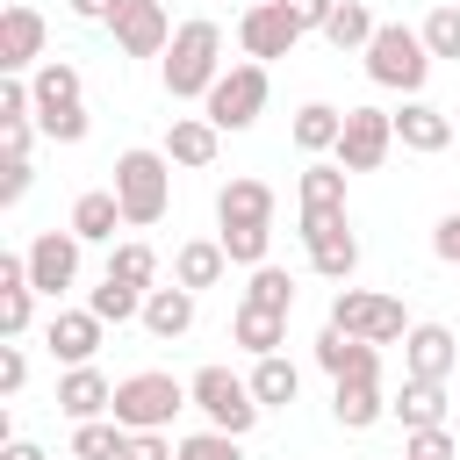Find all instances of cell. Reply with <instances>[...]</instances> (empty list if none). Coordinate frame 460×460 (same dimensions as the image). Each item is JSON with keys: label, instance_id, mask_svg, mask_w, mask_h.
<instances>
[{"label": "cell", "instance_id": "bcb514c9", "mask_svg": "<svg viewBox=\"0 0 460 460\" xmlns=\"http://www.w3.org/2000/svg\"><path fill=\"white\" fill-rule=\"evenodd\" d=\"M29 137H36V122H0V151L7 158H29Z\"/></svg>", "mask_w": 460, "mask_h": 460}, {"label": "cell", "instance_id": "c3c4849f", "mask_svg": "<svg viewBox=\"0 0 460 460\" xmlns=\"http://www.w3.org/2000/svg\"><path fill=\"white\" fill-rule=\"evenodd\" d=\"M0 460H50L43 446H29V438H14V446H0Z\"/></svg>", "mask_w": 460, "mask_h": 460}, {"label": "cell", "instance_id": "ac0fdd59", "mask_svg": "<svg viewBox=\"0 0 460 460\" xmlns=\"http://www.w3.org/2000/svg\"><path fill=\"white\" fill-rule=\"evenodd\" d=\"M316 367L331 374V381H381V345H359V338H345V331H316Z\"/></svg>", "mask_w": 460, "mask_h": 460}, {"label": "cell", "instance_id": "f35d334b", "mask_svg": "<svg viewBox=\"0 0 460 460\" xmlns=\"http://www.w3.org/2000/svg\"><path fill=\"white\" fill-rule=\"evenodd\" d=\"M29 316H36V288H0V338L7 345L29 331Z\"/></svg>", "mask_w": 460, "mask_h": 460}, {"label": "cell", "instance_id": "ba28073f", "mask_svg": "<svg viewBox=\"0 0 460 460\" xmlns=\"http://www.w3.org/2000/svg\"><path fill=\"white\" fill-rule=\"evenodd\" d=\"M302 244H309V266H316L323 280H352L359 237H352L345 208H302Z\"/></svg>", "mask_w": 460, "mask_h": 460}, {"label": "cell", "instance_id": "d4e9b609", "mask_svg": "<svg viewBox=\"0 0 460 460\" xmlns=\"http://www.w3.org/2000/svg\"><path fill=\"white\" fill-rule=\"evenodd\" d=\"M338 137H345V108H331V101H302V108H295V151L331 158Z\"/></svg>", "mask_w": 460, "mask_h": 460}, {"label": "cell", "instance_id": "4316f807", "mask_svg": "<svg viewBox=\"0 0 460 460\" xmlns=\"http://www.w3.org/2000/svg\"><path fill=\"white\" fill-rule=\"evenodd\" d=\"M230 338L252 352V359H273L280 345H288V316H273V309H252V302H237V316H230Z\"/></svg>", "mask_w": 460, "mask_h": 460}, {"label": "cell", "instance_id": "4fadbf2b", "mask_svg": "<svg viewBox=\"0 0 460 460\" xmlns=\"http://www.w3.org/2000/svg\"><path fill=\"white\" fill-rule=\"evenodd\" d=\"M72 280H79V237L72 230H36L29 237V288L58 302Z\"/></svg>", "mask_w": 460, "mask_h": 460}, {"label": "cell", "instance_id": "d6986e66", "mask_svg": "<svg viewBox=\"0 0 460 460\" xmlns=\"http://www.w3.org/2000/svg\"><path fill=\"white\" fill-rule=\"evenodd\" d=\"M58 410H65L72 424H93V417L115 410V381H108L101 367H65V374H58Z\"/></svg>", "mask_w": 460, "mask_h": 460}, {"label": "cell", "instance_id": "7dc6e473", "mask_svg": "<svg viewBox=\"0 0 460 460\" xmlns=\"http://www.w3.org/2000/svg\"><path fill=\"white\" fill-rule=\"evenodd\" d=\"M65 7H72L79 22H115V7H122V0H65Z\"/></svg>", "mask_w": 460, "mask_h": 460}, {"label": "cell", "instance_id": "6da1fadb", "mask_svg": "<svg viewBox=\"0 0 460 460\" xmlns=\"http://www.w3.org/2000/svg\"><path fill=\"white\" fill-rule=\"evenodd\" d=\"M165 93L172 101H208V86L230 72L223 65V29L208 22V14H194V22H180L172 29V50H165Z\"/></svg>", "mask_w": 460, "mask_h": 460}, {"label": "cell", "instance_id": "4dcf8cb0", "mask_svg": "<svg viewBox=\"0 0 460 460\" xmlns=\"http://www.w3.org/2000/svg\"><path fill=\"white\" fill-rule=\"evenodd\" d=\"M108 280H122V288H137V295H151V288H158V252H151L144 237H129V244H115V252H108Z\"/></svg>", "mask_w": 460, "mask_h": 460}, {"label": "cell", "instance_id": "9c48e42d", "mask_svg": "<svg viewBox=\"0 0 460 460\" xmlns=\"http://www.w3.org/2000/svg\"><path fill=\"white\" fill-rule=\"evenodd\" d=\"M395 151V115L388 108H345V137H338V165L345 172H374L381 158Z\"/></svg>", "mask_w": 460, "mask_h": 460}, {"label": "cell", "instance_id": "3957f363", "mask_svg": "<svg viewBox=\"0 0 460 460\" xmlns=\"http://www.w3.org/2000/svg\"><path fill=\"white\" fill-rule=\"evenodd\" d=\"M115 201H122V223L129 230H151L165 208H172V158L165 151H122L115 158Z\"/></svg>", "mask_w": 460, "mask_h": 460}, {"label": "cell", "instance_id": "d590c367", "mask_svg": "<svg viewBox=\"0 0 460 460\" xmlns=\"http://www.w3.org/2000/svg\"><path fill=\"white\" fill-rule=\"evenodd\" d=\"M86 309H93V316H101V323H129V316H144V295H137V288H122V280H108V273H101V288H93V295H86Z\"/></svg>", "mask_w": 460, "mask_h": 460}, {"label": "cell", "instance_id": "cb8c5ba5", "mask_svg": "<svg viewBox=\"0 0 460 460\" xmlns=\"http://www.w3.org/2000/svg\"><path fill=\"white\" fill-rule=\"evenodd\" d=\"M331 417H338L345 431H374V424L388 417L381 381H331Z\"/></svg>", "mask_w": 460, "mask_h": 460}, {"label": "cell", "instance_id": "836d02e7", "mask_svg": "<svg viewBox=\"0 0 460 460\" xmlns=\"http://www.w3.org/2000/svg\"><path fill=\"white\" fill-rule=\"evenodd\" d=\"M122 438H129V431H122L115 417H93V424H72V453H79V460H122Z\"/></svg>", "mask_w": 460, "mask_h": 460}, {"label": "cell", "instance_id": "2e32d148", "mask_svg": "<svg viewBox=\"0 0 460 460\" xmlns=\"http://www.w3.org/2000/svg\"><path fill=\"white\" fill-rule=\"evenodd\" d=\"M273 208H280V201H273V187H266V180H252V172H244V180H230V187L216 194V223H223V230H273Z\"/></svg>", "mask_w": 460, "mask_h": 460}, {"label": "cell", "instance_id": "44dd1931", "mask_svg": "<svg viewBox=\"0 0 460 460\" xmlns=\"http://www.w3.org/2000/svg\"><path fill=\"white\" fill-rule=\"evenodd\" d=\"M65 230H72L79 244H115V230H122V201H115V187H86V194L72 201Z\"/></svg>", "mask_w": 460, "mask_h": 460}, {"label": "cell", "instance_id": "f546056e", "mask_svg": "<svg viewBox=\"0 0 460 460\" xmlns=\"http://www.w3.org/2000/svg\"><path fill=\"white\" fill-rule=\"evenodd\" d=\"M295 194H302V208H345V165L338 158H309Z\"/></svg>", "mask_w": 460, "mask_h": 460}, {"label": "cell", "instance_id": "7c38bea8", "mask_svg": "<svg viewBox=\"0 0 460 460\" xmlns=\"http://www.w3.org/2000/svg\"><path fill=\"white\" fill-rule=\"evenodd\" d=\"M237 43H244L252 65H273V58H288V50L302 43V29H295V14H288L280 0H259V7L237 14Z\"/></svg>", "mask_w": 460, "mask_h": 460}, {"label": "cell", "instance_id": "7bdbcfd3", "mask_svg": "<svg viewBox=\"0 0 460 460\" xmlns=\"http://www.w3.org/2000/svg\"><path fill=\"white\" fill-rule=\"evenodd\" d=\"M29 180H36V172H29V158H7V165H0V208H14V201L29 194Z\"/></svg>", "mask_w": 460, "mask_h": 460}, {"label": "cell", "instance_id": "277c9868", "mask_svg": "<svg viewBox=\"0 0 460 460\" xmlns=\"http://www.w3.org/2000/svg\"><path fill=\"white\" fill-rule=\"evenodd\" d=\"M194 395H187V381H172V374H158V367H144V374H129V381H115V424L122 431H172V417L187 410Z\"/></svg>", "mask_w": 460, "mask_h": 460}, {"label": "cell", "instance_id": "ee69618b", "mask_svg": "<svg viewBox=\"0 0 460 460\" xmlns=\"http://www.w3.org/2000/svg\"><path fill=\"white\" fill-rule=\"evenodd\" d=\"M22 381H29V359H22V345H0V395H22Z\"/></svg>", "mask_w": 460, "mask_h": 460}, {"label": "cell", "instance_id": "f1b7e54d", "mask_svg": "<svg viewBox=\"0 0 460 460\" xmlns=\"http://www.w3.org/2000/svg\"><path fill=\"white\" fill-rule=\"evenodd\" d=\"M244 381H252L259 410H288V402L302 395V367H295V359H280V352H273V359H252V374H244Z\"/></svg>", "mask_w": 460, "mask_h": 460}, {"label": "cell", "instance_id": "ffe728a7", "mask_svg": "<svg viewBox=\"0 0 460 460\" xmlns=\"http://www.w3.org/2000/svg\"><path fill=\"white\" fill-rule=\"evenodd\" d=\"M216 151H223V129H216L208 115H172V122H165V158H172V165L201 172V165H216Z\"/></svg>", "mask_w": 460, "mask_h": 460}, {"label": "cell", "instance_id": "7402d4cb", "mask_svg": "<svg viewBox=\"0 0 460 460\" xmlns=\"http://www.w3.org/2000/svg\"><path fill=\"white\" fill-rule=\"evenodd\" d=\"M223 273H230V252H223V237H187V244L172 252V288H187V295L216 288Z\"/></svg>", "mask_w": 460, "mask_h": 460}, {"label": "cell", "instance_id": "e0dca14e", "mask_svg": "<svg viewBox=\"0 0 460 460\" xmlns=\"http://www.w3.org/2000/svg\"><path fill=\"white\" fill-rule=\"evenodd\" d=\"M101 331H108V323H101L93 309H58L50 331H43V345H50V359H65V367H93Z\"/></svg>", "mask_w": 460, "mask_h": 460}, {"label": "cell", "instance_id": "9a60e30c", "mask_svg": "<svg viewBox=\"0 0 460 460\" xmlns=\"http://www.w3.org/2000/svg\"><path fill=\"white\" fill-rule=\"evenodd\" d=\"M453 359H460V338L446 323H410V338H402V381H446Z\"/></svg>", "mask_w": 460, "mask_h": 460}, {"label": "cell", "instance_id": "f6af8a7d", "mask_svg": "<svg viewBox=\"0 0 460 460\" xmlns=\"http://www.w3.org/2000/svg\"><path fill=\"white\" fill-rule=\"evenodd\" d=\"M431 252H438L446 266H460V208H453V216H438V230H431Z\"/></svg>", "mask_w": 460, "mask_h": 460}, {"label": "cell", "instance_id": "60d3db41", "mask_svg": "<svg viewBox=\"0 0 460 460\" xmlns=\"http://www.w3.org/2000/svg\"><path fill=\"white\" fill-rule=\"evenodd\" d=\"M122 460H180V446L165 431H129L122 438Z\"/></svg>", "mask_w": 460, "mask_h": 460}, {"label": "cell", "instance_id": "ab89813d", "mask_svg": "<svg viewBox=\"0 0 460 460\" xmlns=\"http://www.w3.org/2000/svg\"><path fill=\"white\" fill-rule=\"evenodd\" d=\"M402 460H453V431L431 424V431H402Z\"/></svg>", "mask_w": 460, "mask_h": 460}, {"label": "cell", "instance_id": "83f0119b", "mask_svg": "<svg viewBox=\"0 0 460 460\" xmlns=\"http://www.w3.org/2000/svg\"><path fill=\"white\" fill-rule=\"evenodd\" d=\"M388 417H395L402 431H431V424H446V381H402V395L388 402Z\"/></svg>", "mask_w": 460, "mask_h": 460}, {"label": "cell", "instance_id": "e575fe53", "mask_svg": "<svg viewBox=\"0 0 460 460\" xmlns=\"http://www.w3.org/2000/svg\"><path fill=\"white\" fill-rule=\"evenodd\" d=\"M417 36H424V50H431V58H453V65H460V0L431 7V14L417 22Z\"/></svg>", "mask_w": 460, "mask_h": 460}, {"label": "cell", "instance_id": "484cf974", "mask_svg": "<svg viewBox=\"0 0 460 460\" xmlns=\"http://www.w3.org/2000/svg\"><path fill=\"white\" fill-rule=\"evenodd\" d=\"M137 323H144L151 338H187V331H194V295H187V288H151Z\"/></svg>", "mask_w": 460, "mask_h": 460}, {"label": "cell", "instance_id": "8fae6325", "mask_svg": "<svg viewBox=\"0 0 460 460\" xmlns=\"http://www.w3.org/2000/svg\"><path fill=\"white\" fill-rule=\"evenodd\" d=\"M43 43H50V22H43L29 0H14V7L0 14V72H7V79H29V72L43 65Z\"/></svg>", "mask_w": 460, "mask_h": 460}, {"label": "cell", "instance_id": "74e56055", "mask_svg": "<svg viewBox=\"0 0 460 460\" xmlns=\"http://www.w3.org/2000/svg\"><path fill=\"white\" fill-rule=\"evenodd\" d=\"M216 237H223L230 266H266V252H273V230H216Z\"/></svg>", "mask_w": 460, "mask_h": 460}, {"label": "cell", "instance_id": "5b68a950", "mask_svg": "<svg viewBox=\"0 0 460 460\" xmlns=\"http://www.w3.org/2000/svg\"><path fill=\"white\" fill-rule=\"evenodd\" d=\"M187 395H194V410H201V424L208 431H230V438H244L266 410H259V395H252V381L244 374H230V367H201L194 381H187Z\"/></svg>", "mask_w": 460, "mask_h": 460}, {"label": "cell", "instance_id": "7a4b0ae2", "mask_svg": "<svg viewBox=\"0 0 460 460\" xmlns=\"http://www.w3.org/2000/svg\"><path fill=\"white\" fill-rule=\"evenodd\" d=\"M359 58H367V79H374V86H388V93H402V101H417V93H424V79H431V65H438V58L424 50V36H417V29H402V22H381V29H374V43H367Z\"/></svg>", "mask_w": 460, "mask_h": 460}, {"label": "cell", "instance_id": "b9f144b4", "mask_svg": "<svg viewBox=\"0 0 460 460\" xmlns=\"http://www.w3.org/2000/svg\"><path fill=\"white\" fill-rule=\"evenodd\" d=\"M280 7L295 14V29H302V36H309V29L323 36V29H331V14H338V0H280Z\"/></svg>", "mask_w": 460, "mask_h": 460}, {"label": "cell", "instance_id": "603a6c76", "mask_svg": "<svg viewBox=\"0 0 460 460\" xmlns=\"http://www.w3.org/2000/svg\"><path fill=\"white\" fill-rule=\"evenodd\" d=\"M29 86H36V122H50V115H65V108H86V101H79V65H72V58H43V65L29 72Z\"/></svg>", "mask_w": 460, "mask_h": 460}, {"label": "cell", "instance_id": "52a82bcc", "mask_svg": "<svg viewBox=\"0 0 460 460\" xmlns=\"http://www.w3.org/2000/svg\"><path fill=\"white\" fill-rule=\"evenodd\" d=\"M259 108H266V65H230L216 86H208V101H201V115L216 122V129H252L259 122Z\"/></svg>", "mask_w": 460, "mask_h": 460}, {"label": "cell", "instance_id": "30bf717a", "mask_svg": "<svg viewBox=\"0 0 460 460\" xmlns=\"http://www.w3.org/2000/svg\"><path fill=\"white\" fill-rule=\"evenodd\" d=\"M108 36H115L122 58H165L172 50V14H165V0H122Z\"/></svg>", "mask_w": 460, "mask_h": 460}, {"label": "cell", "instance_id": "8d00e7d4", "mask_svg": "<svg viewBox=\"0 0 460 460\" xmlns=\"http://www.w3.org/2000/svg\"><path fill=\"white\" fill-rule=\"evenodd\" d=\"M180 460H244V438H230V431H187L180 438Z\"/></svg>", "mask_w": 460, "mask_h": 460}, {"label": "cell", "instance_id": "5bb4252c", "mask_svg": "<svg viewBox=\"0 0 460 460\" xmlns=\"http://www.w3.org/2000/svg\"><path fill=\"white\" fill-rule=\"evenodd\" d=\"M388 115H395V144L417 151V158H438V151L460 144V122H453L446 108H431V101H402V108H388Z\"/></svg>", "mask_w": 460, "mask_h": 460}, {"label": "cell", "instance_id": "d6a6232c", "mask_svg": "<svg viewBox=\"0 0 460 460\" xmlns=\"http://www.w3.org/2000/svg\"><path fill=\"white\" fill-rule=\"evenodd\" d=\"M244 302L252 309H273V316H288L295 309V280H288V266H252V280H244Z\"/></svg>", "mask_w": 460, "mask_h": 460}, {"label": "cell", "instance_id": "1f68e13d", "mask_svg": "<svg viewBox=\"0 0 460 460\" xmlns=\"http://www.w3.org/2000/svg\"><path fill=\"white\" fill-rule=\"evenodd\" d=\"M374 14H367V0H338V14H331V29H323V43L331 50H367L374 43Z\"/></svg>", "mask_w": 460, "mask_h": 460}, {"label": "cell", "instance_id": "8992f818", "mask_svg": "<svg viewBox=\"0 0 460 460\" xmlns=\"http://www.w3.org/2000/svg\"><path fill=\"white\" fill-rule=\"evenodd\" d=\"M331 331L359 338V345H402L410 338V316L395 295H374V288H338L331 295Z\"/></svg>", "mask_w": 460, "mask_h": 460}]
</instances>
